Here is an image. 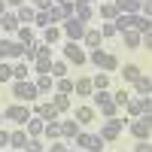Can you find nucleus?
Wrapping results in <instances>:
<instances>
[{"label": "nucleus", "instance_id": "9", "mask_svg": "<svg viewBox=\"0 0 152 152\" xmlns=\"http://www.w3.org/2000/svg\"><path fill=\"white\" fill-rule=\"evenodd\" d=\"M125 131V122L116 116V119H107L104 125H100V137H104V143H113V140H119Z\"/></svg>", "mask_w": 152, "mask_h": 152}, {"label": "nucleus", "instance_id": "5", "mask_svg": "<svg viewBox=\"0 0 152 152\" xmlns=\"http://www.w3.org/2000/svg\"><path fill=\"white\" fill-rule=\"evenodd\" d=\"M34 116V107H28V104H9L6 110H3V119L6 122H15V125H28V119Z\"/></svg>", "mask_w": 152, "mask_h": 152}, {"label": "nucleus", "instance_id": "40", "mask_svg": "<svg viewBox=\"0 0 152 152\" xmlns=\"http://www.w3.org/2000/svg\"><path fill=\"white\" fill-rule=\"evenodd\" d=\"M34 73H52V58H37L34 61Z\"/></svg>", "mask_w": 152, "mask_h": 152}, {"label": "nucleus", "instance_id": "33", "mask_svg": "<svg viewBox=\"0 0 152 152\" xmlns=\"http://www.w3.org/2000/svg\"><path fill=\"white\" fill-rule=\"evenodd\" d=\"M15 40H18V43H24V46L34 43V40H37V37H34V28H31V24H21V28L15 31Z\"/></svg>", "mask_w": 152, "mask_h": 152}, {"label": "nucleus", "instance_id": "38", "mask_svg": "<svg viewBox=\"0 0 152 152\" xmlns=\"http://www.w3.org/2000/svg\"><path fill=\"white\" fill-rule=\"evenodd\" d=\"M113 100H116L119 107H125V104H128V100H131V88H128V85H122L119 91H113Z\"/></svg>", "mask_w": 152, "mask_h": 152}, {"label": "nucleus", "instance_id": "54", "mask_svg": "<svg viewBox=\"0 0 152 152\" xmlns=\"http://www.w3.org/2000/svg\"><path fill=\"white\" fill-rule=\"evenodd\" d=\"M6 9H9V6H6V0H0V15H3Z\"/></svg>", "mask_w": 152, "mask_h": 152}, {"label": "nucleus", "instance_id": "52", "mask_svg": "<svg viewBox=\"0 0 152 152\" xmlns=\"http://www.w3.org/2000/svg\"><path fill=\"white\" fill-rule=\"evenodd\" d=\"M3 146H9V131L0 128V149H3Z\"/></svg>", "mask_w": 152, "mask_h": 152}, {"label": "nucleus", "instance_id": "42", "mask_svg": "<svg viewBox=\"0 0 152 152\" xmlns=\"http://www.w3.org/2000/svg\"><path fill=\"white\" fill-rule=\"evenodd\" d=\"M34 24H37V28H49V24H52L49 12H46V9H37V18H34Z\"/></svg>", "mask_w": 152, "mask_h": 152}, {"label": "nucleus", "instance_id": "29", "mask_svg": "<svg viewBox=\"0 0 152 152\" xmlns=\"http://www.w3.org/2000/svg\"><path fill=\"white\" fill-rule=\"evenodd\" d=\"M119 6V12H128V15H137L140 12V0H113Z\"/></svg>", "mask_w": 152, "mask_h": 152}, {"label": "nucleus", "instance_id": "56", "mask_svg": "<svg viewBox=\"0 0 152 152\" xmlns=\"http://www.w3.org/2000/svg\"><path fill=\"white\" fill-rule=\"evenodd\" d=\"M0 37H3V24H0Z\"/></svg>", "mask_w": 152, "mask_h": 152}, {"label": "nucleus", "instance_id": "23", "mask_svg": "<svg viewBox=\"0 0 152 152\" xmlns=\"http://www.w3.org/2000/svg\"><path fill=\"white\" fill-rule=\"evenodd\" d=\"M15 12H18V21H21V24H34V18H37V9L31 6V0H28L24 6H18Z\"/></svg>", "mask_w": 152, "mask_h": 152}, {"label": "nucleus", "instance_id": "47", "mask_svg": "<svg viewBox=\"0 0 152 152\" xmlns=\"http://www.w3.org/2000/svg\"><path fill=\"white\" fill-rule=\"evenodd\" d=\"M140 49L152 52V31H149V34H143V40H140Z\"/></svg>", "mask_w": 152, "mask_h": 152}, {"label": "nucleus", "instance_id": "27", "mask_svg": "<svg viewBox=\"0 0 152 152\" xmlns=\"http://www.w3.org/2000/svg\"><path fill=\"white\" fill-rule=\"evenodd\" d=\"M134 31L137 34H149L152 31V18L143 15V12H137V15H134Z\"/></svg>", "mask_w": 152, "mask_h": 152}, {"label": "nucleus", "instance_id": "3", "mask_svg": "<svg viewBox=\"0 0 152 152\" xmlns=\"http://www.w3.org/2000/svg\"><path fill=\"white\" fill-rule=\"evenodd\" d=\"M24 43H18L15 37H0V61H21Z\"/></svg>", "mask_w": 152, "mask_h": 152}, {"label": "nucleus", "instance_id": "59", "mask_svg": "<svg viewBox=\"0 0 152 152\" xmlns=\"http://www.w3.org/2000/svg\"><path fill=\"white\" fill-rule=\"evenodd\" d=\"M70 152H76V149H70Z\"/></svg>", "mask_w": 152, "mask_h": 152}, {"label": "nucleus", "instance_id": "8", "mask_svg": "<svg viewBox=\"0 0 152 152\" xmlns=\"http://www.w3.org/2000/svg\"><path fill=\"white\" fill-rule=\"evenodd\" d=\"M61 31H64V37H67V40L82 43V37H85V31H88V24H82L76 15H70V18H64V21H61Z\"/></svg>", "mask_w": 152, "mask_h": 152}, {"label": "nucleus", "instance_id": "2", "mask_svg": "<svg viewBox=\"0 0 152 152\" xmlns=\"http://www.w3.org/2000/svg\"><path fill=\"white\" fill-rule=\"evenodd\" d=\"M12 97H18L21 104H34L40 97V88H37L34 79H21V82H12Z\"/></svg>", "mask_w": 152, "mask_h": 152}, {"label": "nucleus", "instance_id": "20", "mask_svg": "<svg viewBox=\"0 0 152 152\" xmlns=\"http://www.w3.org/2000/svg\"><path fill=\"white\" fill-rule=\"evenodd\" d=\"M134 94H137V97H146V94H152V76L140 73V79L134 82Z\"/></svg>", "mask_w": 152, "mask_h": 152}, {"label": "nucleus", "instance_id": "31", "mask_svg": "<svg viewBox=\"0 0 152 152\" xmlns=\"http://www.w3.org/2000/svg\"><path fill=\"white\" fill-rule=\"evenodd\" d=\"M67 73H70L67 61L64 58H52V76H55V79H61V76H67Z\"/></svg>", "mask_w": 152, "mask_h": 152}, {"label": "nucleus", "instance_id": "45", "mask_svg": "<svg viewBox=\"0 0 152 152\" xmlns=\"http://www.w3.org/2000/svg\"><path fill=\"white\" fill-rule=\"evenodd\" d=\"M24 61H28V64H34V61H37V40L34 43H28V46H24V55H21Z\"/></svg>", "mask_w": 152, "mask_h": 152}, {"label": "nucleus", "instance_id": "48", "mask_svg": "<svg viewBox=\"0 0 152 152\" xmlns=\"http://www.w3.org/2000/svg\"><path fill=\"white\" fill-rule=\"evenodd\" d=\"M134 152H152V143H149V140H137Z\"/></svg>", "mask_w": 152, "mask_h": 152}, {"label": "nucleus", "instance_id": "41", "mask_svg": "<svg viewBox=\"0 0 152 152\" xmlns=\"http://www.w3.org/2000/svg\"><path fill=\"white\" fill-rule=\"evenodd\" d=\"M91 82H94V88H110V73H104V70L94 73V76H91Z\"/></svg>", "mask_w": 152, "mask_h": 152}, {"label": "nucleus", "instance_id": "22", "mask_svg": "<svg viewBox=\"0 0 152 152\" xmlns=\"http://www.w3.org/2000/svg\"><path fill=\"white\" fill-rule=\"evenodd\" d=\"M122 110L128 113V119H140V116H143V100H140V97H131Z\"/></svg>", "mask_w": 152, "mask_h": 152}, {"label": "nucleus", "instance_id": "19", "mask_svg": "<svg viewBox=\"0 0 152 152\" xmlns=\"http://www.w3.org/2000/svg\"><path fill=\"white\" fill-rule=\"evenodd\" d=\"M24 131H28V137H43L46 122H43L40 116H31V119H28V125H24Z\"/></svg>", "mask_w": 152, "mask_h": 152}, {"label": "nucleus", "instance_id": "15", "mask_svg": "<svg viewBox=\"0 0 152 152\" xmlns=\"http://www.w3.org/2000/svg\"><path fill=\"white\" fill-rule=\"evenodd\" d=\"M94 116H97V110H94V107H88V104H82V107H76V110H73V119L79 122V125H91Z\"/></svg>", "mask_w": 152, "mask_h": 152}, {"label": "nucleus", "instance_id": "36", "mask_svg": "<svg viewBox=\"0 0 152 152\" xmlns=\"http://www.w3.org/2000/svg\"><path fill=\"white\" fill-rule=\"evenodd\" d=\"M55 91H61V94H73V79H70V76L55 79Z\"/></svg>", "mask_w": 152, "mask_h": 152}, {"label": "nucleus", "instance_id": "13", "mask_svg": "<svg viewBox=\"0 0 152 152\" xmlns=\"http://www.w3.org/2000/svg\"><path fill=\"white\" fill-rule=\"evenodd\" d=\"M116 73L122 76V82H125V85H134L137 79H140V73H143V70L137 67V64H122V67H119Z\"/></svg>", "mask_w": 152, "mask_h": 152}, {"label": "nucleus", "instance_id": "4", "mask_svg": "<svg viewBox=\"0 0 152 152\" xmlns=\"http://www.w3.org/2000/svg\"><path fill=\"white\" fill-rule=\"evenodd\" d=\"M61 52H64L67 64H76V67H82L85 61H88V52L82 49V43H76V40H67L64 46H61Z\"/></svg>", "mask_w": 152, "mask_h": 152}, {"label": "nucleus", "instance_id": "55", "mask_svg": "<svg viewBox=\"0 0 152 152\" xmlns=\"http://www.w3.org/2000/svg\"><path fill=\"white\" fill-rule=\"evenodd\" d=\"M3 122H6V119H3V113H0V128H3Z\"/></svg>", "mask_w": 152, "mask_h": 152}, {"label": "nucleus", "instance_id": "24", "mask_svg": "<svg viewBox=\"0 0 152 152\" xmlns=\"http://www.w3.org/2000/svg\"><path fill=\"white\" fill-rule=\"evenodd\" d=\"M79 134V122L70 119V122H61V140H73Z\"/></svg>", "mask_w": 152, "mask_h": 152}, {"label": "nucleus", "instance_id": "26", "mask_svg": "<svg viewBox=\"0 0 152 152\" xmlns=\"http://www.w3.org/2000/svg\"><path fill=\"white\" fill-rule=\"evenodd\" d=\"M119 37L125 40V46H128V49H140V40H143V34H137L134 28H131V31H122Z\"/></svg>", "mask_w": 152, "mask_h": 152}, {"label": "nucleus", "instance_id": "28", "mask_svg": "<svg viewBox=\"0 0 152 152\" xmlns=\"http://www.w3.org/2000/svg\"><path fill=\"white\" fill-rule=\"evenodd\" d=\"M52 107H55L58 113H70V94L55 91V94H52Z\"/></svg>", "mask_w": 152, "mask_h": 152}, {"label": "nucleus", "instance_id": "18", "mask_svg": "<svg viewBox=\"0 0 152 152\" xmlns=\"http://www.w3.org/2000/svg\"><path fill=\"white\" fill-rule=\"evenodd\" d=\"M76 3V18H79L82 24H88L94 18V9H91V3H85V0H73Z\"/></svg>", "mask_w": 152, "mask_h": 152}, {"label": "nucleus", "instance_id": "10", "mask_svg": "<svg viewBox=\"0 0 152 152\" xmlns=\"http://www.w3.org/2000/svg\"><path fill=\"white\" fill-rule=\"evenodd\" d=\"M34 116H40L43 122H58L61 113L52 107V100H40V104H34Z\"/></svg>", "mask_w": 152, "mask_h": 152}, {"label": "nucleus", "instance_id": "21", "mask_svg": "<svg viewBox=\"0 0 152 152\" xmlns=\"http://www.w3.org/2000/svg\"><path fill=\"white\" fill-rule=\"evenodd\" d=\"M37 88H40V94H52V85H55V76L52 73H37Z\"/></svg>", "mask_w": 152, "mask_h": 152}, {"label": "nucleus", "instance_id": "49", "mask_svg": "<svg viewBox=\"0 0 152 152\" xmlns=\"http://www.w3.org/2000/svg\"><path fill=\"white\" fill-rule=\"evenodd\" d=\"M52 3H55V0H31V6H34V9H49Z\"/></svg>", "mask_w": 152, "mask_h": 152}, {"label": "nucleus", "instance_id": "51", "mask_svg": "<svg viewBox=\"0 0 152 152\" xmlns=\"http://www.w3.org/2000/svg\"><path fill=\"white\" fill-rule=\"evenodd\" d=\"M143 100V113H152V94H146V97H140Z\"/></svg>", "mask_w": 152, "mask_h": 152}, {"label": "nucleus", "instance_id": "1", "mask_svg": "<svg viewBox=\"0 0 152 152\" xmlns=\"http://www.w3.org/2000/svg\"><path fill=\"white\" fill-rule=\"evenodd\" d=\"M88 61H91L97 70H104V73H116V70L122 67L119 58H116V55H107L104 49H91V52H88Z\"/></svg>", "mask_w": 152, "mask_h": 152}, {"label": "nucleus", "instance_id": "30", "mask_svg": "<svg viewBox=\"0 0 152 152\" xmlns=\"http://www.w3.org/2000/svg\"><path fill=\"white\" fill-rule=\"evenodd\" d=\"M12 76H15V79H12V82H21V79H31V67H28V61H18V64L15 67H12Z\"/></svg>", "mask_w": 152, "mask_h": 152}, {"label": "nucleus", "instance_id": "58", "mask_svg": "<svg viewBox=\"0 0 152 152\" xmlns=\"http://www.w3.org/2000/svg\"><path fill=\"white\" fill-rule=\"evenodd\" d=\"M55 3H64V0H55Z\"/></svg>", "mask_w": 152, "mask_h": 152}, {"label": "nucleus", "instance_id": "16", "mask_svg": "<svg viewBox=\"0 0 152 152\" xmlns=\"http://www.w3.org/2000/svg\"><path fill=\"white\" fill-rule=\"evenodd\" d=\"M97 15L104 18V21H116V15H119V6L113 3V0H100V6H97Z\"/></svg>", "mask_w": 152, "mask_h": 152}, {"label": "nucleus", "instance_id": "12", "mask_svg": "<svg viewBox=\"0 0 152 152\" xmlns=\"http://www.w3.org/2000/svg\"><path fill=\"white\" fill-rule=\"evenodd\" d=\"M9 146L15 152H24V146H28V131H24V125H18L15 131H9Z\"/></svg>", "mask_w": 152, "mask_h": 152}, {"label": "nucleus", "instance_id": "50", "mask_svg": "<svg viewBox=\"0 0 152 152\" xmlns=\"http://www.w3.org/2000/svg\"><path fill=\"white\" fill-rule=\"evenodd\" d=\"M140 12L152 18V0H140Z\"/></svg>", "mask_w": 152, "mask_h": 152}, {"label": "nucleus", "instance_id": "25", "mask_svg": "<svg viewBox=\"0 0 152 152\" xmlns=\"http://www.w3.org/2000/svg\"><path fill=\"white\" fill-rule=\"evenodd\" d=\"M61 34H64V31H61L58 24H49V28H43V43H49V46H55V43L61 40Z\"/></svg>", "mask_w": 152, "mask_h": 152}, {"label": "nucleus", "instance_id": "44", "mask_svg": "<svg viewBox=\"0 0 152 152\" xmlns=\"http://www.w3.org/2000/svg\"><path fill=\"white\" fill-rule=\"evenodd\" d=\"M100 34H104V40H110V37H119V28L113 21H104L100 24Z\"/></svg>", "mask_w": 152, "mask_h": 152}, {"label": "nucleus", "instance_id": "17", "mask_svg": "<svg viewBox=\"0 0 152 152\" xmlns=\"http://www.w3.org/2000/svg\"><path fill=\"white\" fill-rule=\"evenodd\" d=\"M85 49H100V43H104V34H100V28H88L85 37H82Z\"/></svg>", "mask_w": 152, "mask_h": 152}, {"label": "nucleus", "instance_id": "11", "mask_svg": "<svg viewBox=\"0 0 152 152\" xmlns=\"http://www.w3.org/2000/svg\"><path fill=\"white\" fill-rule=\"evenodd\" d=\"M0 24H3V34H15L21 28V21H18V12L15 9H6L3 15H0Z\"/></svg>", "mask_w": 152, "mask_h": 152}, {"label": "nucleus", "instance_id": "53", "mask_svg": "<svg viewBox=\"0 0 152 152\" xmlns=\"http://www.w3.org/2000/svg\"><path fill=\"white\" fill-rule=\"evenodd\" d=\"M24 3H28V0H6L9 9H18V6H24Z\"/></svg>", "mask_w": 152, "mask_h": 152}, {"label": "nucleus", "instance_id": "43", "mask_svg": "<svg viewBox=\"0 0 152 152\" xmlns=\"http://www.w3.org/2000/svg\"><path fill=\"white\" fill-rule=\"evenodd\" d=\"M15 76H12V64H6V61H0V82H12Z\"/></svg>", "mask_w": 152, "mask_h": 152}, {"label": "nucleus", "instance_id": "57", "mask_svg": "<svg viewBox=\"0 0 152 152\" xmlns=\"http://www.w3.org/2000/svg\"><path fill=\"white\" fill-rule=\"evenodd\" d=\"M85 3H94V0H85Z\"/></svg>", "mask_w": 152, "mask_h": 152}, {"label": "nucleus", "instance_id": "7", "mask_svg": "<svg viewBox=\"0 0 152 152\" xmlns=\"http://www.w3.org/2000/svg\"><path fill=\"white\" fill-rule=\"evenodd\" d=\"M128 131L137 137V140H149V134H152V113H143L140 119H131Z\"/></svg>", "mask_w": 152, "mask_h": 152}, {"label": "nucleus", "instance_id": "39", "mask_svg": "<svg viewBox=\"0 0 152 152\" xmlns=\"http://www.w3.org/2000/svg\"><path fill=\"white\" fill-rule=\"evenodd\" d=\"M24 152H46L43 137H28V146H24Z\"/></svg>", "mask_w": 152, "mask_h": 152}, {"label": "nucleus", "instance_id": "37", "mask_svg": "<svg viewBox=\"0 0 152 152\" xmlns=\"http://www.w3.org/2000/svg\"><path fill=\"white\" fill-rule=\"evenodd\" d=\"M46 12H49V18H52V24H61V21L67 18V15H64V9H61V3H52Z\"/></svg>", "mask_w": 152, "mask_h": 152}, {"label": "nucleus", "instance_id": "6", "mask_svg": "<svg viewBox=\"0 0 152 152\" xmlns=\"http://www.w3.org/2000/svg\"><path fill=\"white\" fill-rule=\"evenodd\" d=\"M73 146H79L85 152H104V137L100 134H88V131H79L73 137Z\"/></svg>", "mask_w": 152, "mask_h": 152}, {"label": "nucleus", "instance_id": "32", "mask_svg": "<svg viewBox=\"0 0 152 152\" xmlns=\"http://www.w3.org/2000/svg\"><path fill=\"white\" fill-rule=\"evenodd\" d=\"M97 110H100V116H104V119H116V116H119V110H122V107L116 104V100H107V104H100Z\"/></svg>", "mask_w": 152, "mask_h": 152}, {"label": "nucleus", "instance_id": "14", "mask_svg": "<svg viewBox=\"0 0 152 152\" xmlns=\"http://www.w3.org/2000/svg\"><path fill=\"white\" fill-rule=\"evenodd\" d=\"M73 94H79V97H91V94H94V82H91V76H79V79L73 82Z\"/></svg>", "mask_w": 152, "mask_h": 152}, {"label": "nucleus", "instance_id": "35", "mask_svg": "<svg viewBox=\"0 0 152 152\" xmlns=\"http://www.w3.org/2000/svg\"><path fill=\"white\" fill-rule=\"evenodd\" d=\"M43 137H46V140H61V122H46Z\"/></svg>", "mask_w": 152, "mask_h": 152}, {"label": "nucleus", "instance_id": "46", "mask_svg": "<svg viewBox=\"0 0 152 152\" xmlns=\"http://www.w3.org/2000/svg\"><path fill=\"white\" fill-rule=\"evenodd\" d=\"M46 152H70V146L64 140H52V146H46Z\"/></svg>", "mask_w": 152, "mask_h": 152}, {"label": "nucleus", "instance_id": "34", "mask_svg": "<svg viewBox=\"0 0 152 152\" xmlns=\"http://www.w3.org/2000/svg\"><path fill=\"white\" fill-rule=\"evenodd\" d=\"M113 24L119 28V34H122V31H131V28H134V15H128V12H119Z\"/></svg>", "mask_w": 152, "mask_h": 152}]
</instances>
